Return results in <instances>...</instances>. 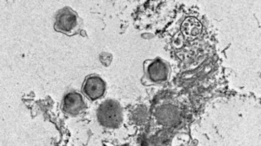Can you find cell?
Returning <instances> with one entry per match:
<instances>
[{
  "mask_svg": "<svg viewBox=\"0 0 261 146\" xmlns=\"http://www.w3.org/2000/svg\"><path fill=\"white\" fill-rule=\"evenodd\" d=\"M169 65L161 59L146 60L144 62V78L142 81L146 85L166 82L169 78Z\"/></svg>",
  "mask_w": 261,
  "mask_h": 146,
  "instance_id": "1",
  "label": "cell"
},
{
  "mask_svg": "<svg viewBox=\"0 0 261 146\" xmlns=\"http://www.w3.org/2000/svg\"><path fill=\"white\" fill-rule=\"evenodd\" d=\"M81 25V19L77 13L69 7H65L57 14L54 29L57 32L73 35L80 32Z\"/></svg>",
  "mask_w": 261,
  "mask_h": 146,
  "instance_id": "2",
  "label": "cell"
},
{
  "mask_svg": "<svg viewBox=\"0 0 261 146\" xmlns=\"http://www.w3.org/2000/svg\"><path fill=\"white\" fill-rule=\"evenodd\" d=\"M98 121L108 128H116L122 121V111L119 103L114 100H106L98 107Z\"/></svg>",
  "mask_w": 261,
  "mask_h": 146,
  "instance_id": "3",
  "label": "cell"
},
{
  "mask_svg": "<svg viewBox=\"0 0 261 146\" xmlns=\"http://www.w3.org/2000/svg\"><path fill=\"white\" fill-rule=\"evenodd\" d=\"M83 94L92 100L100 99L106 92L104 80L98 76H90L86 78L82 87Z\"/></svg>",
  "mask_w": 261,
  "mask_h": 146,
  "instance_id": "4",
  "label": "cell"
},
{
  "mask_svg": "<svg viewBox=\"0 0 261 146\" xmlns=\"http://www.w3.org/2000/svg\"><path fill=\"white\" fill-rule=\"evenodd\" d=\"M62 108L66 114L77 115L85 108V101L81 94L71 92L63 99Z\"/></svg>",
  "mask_w": 261,
  "mask_h": 146,
  "instance_id": "5",
  "label": "cell"
},
{
  "mask_svg": "<svg viewBox=\"0 0 261 146\" xmlns=\"http://www.w3.org/2000/svg\"><path fill=\"white\" fill-rule=\"evenodd\" d=\"M181 30L186 38L193 39L201 34L202 24L197 18H188L182 24Z\"/></svg>",
  "mask_w": 261,
  "mask_h": 146,
  "instance_id": "6",
  "label": "cell"
}]
</instances>
